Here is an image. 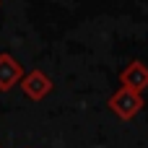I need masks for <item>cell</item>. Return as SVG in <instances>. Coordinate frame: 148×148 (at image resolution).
Instances as JSON below:
<instances>
[{"label": "cell", "instance_id": "obj_1", "mask_svg": "<svg viewBox=\"0 0 148 148\" xmlns=\"http://www.w3.org/2000/svg\"><path fill=\"white\" fill-rule=\"evenodd\" d=\"M109 109L120 117V120H133L140 109H143V96L138 91H130L125 86H120L112 96H109Z\"/></svg>", "mask_w": 148, "mask_h": 148}, {"label": "cell", "instance_id": "obj_2", "mask_svg": "<svg viewBox=\"0 0 148 148\" xmlns=\"http://www.w3.org/2000/svg\"><path fill=\"white\" fill-rule=\"evenodd\" d=\"M21 91L31 99V101H42L49 91H52V78L44 70H31L21 78Z\"/></svg>", "mask_w": 148, "mask_h": 148}, {"label": "cell", "instance_id": "obj_3", "mask_svg": "<svg viewBox=\"0 0 148 148\" xmlns=\"http://www.w3.org/2000/svg\"><path fill=\"white\" fill-rule=\"evenodd\" d=\"M120 86L143 94L148 88V65H143L140 60H133V62L120 73Z\"/></svg>", "mask_w": 148, "mask_h": 148}, {"label": "cell", "instance_id": "obj_4", "mask_svg": "<svg viewBox=\"0 0 148 148\" xmlns=\"http://www.w3.org/2000/svg\"><path fill=\"white\" fill-rule=\"evenodd\" d=\"M23 75H26V73H23L21 62H16L13 55L0 52V91H10L16 83H21Z\"/></svg>", "mask_w": 148, "mask_h": 148}]
</instances>
